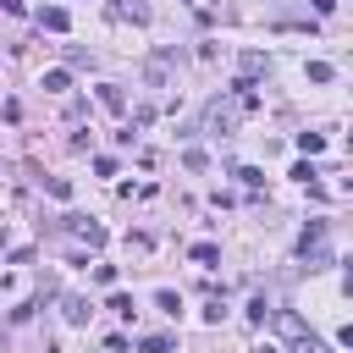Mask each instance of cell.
Here are the masks:
<instances>
[{
	"instance_id": "6da1fadb",
	"label": "cell",
	"mask_w": 353,
	"mask_h": 353,
	"mask_svg": "<svg viewBox=\"0 0 353 353\" xmlns=\"http://www.w3.org/2000/svg\"><path fill=\"white\" fill-rule=\"evenodd\" d=\"M237 110H243V105H210V127H215V132H226V127L237 121Z\"/></svg>"
},
{
	"instance_id": "7a4b0ae2",
	"label": "cell",
	"mask_w": 353,
	"mask_h": 353,
	"mask_svg": "<svg viewBox=\"0 0 353 353\" xmlns=\"http://www.w3.org/2000/svg\"><path fill=\"white\" fill-rule=\"evenodd\" d=\"M72 232H77V237H88L94 248L105 243V226H99V221H83V215H72Z\"/></svg>"
},
{
	"instance_id": "3957f363",
	"label": "cell",
	"mask_w": 353,
	"mask_h": 353,
	"mask_svg": "<svg viewBox=\"0 0 353 353\" xmlns=\"http://www.w3.org/2000/svg\"><path fill=\"white\" fill-rule=\"evenodd\" d=\"M39 28H50V33H66V11H61V6H44V11H39Z\"/></svg>"
},
{
	"instance_id": "277c9868",
	"label": "cell",
	"mask_w": 353,
	"mask_h": 353,
	"mask_svg": "<svg viewBox=\"0 0 353 353\" xmlns=\"http://www.w3.org/2000/svg\"><path fill=\"white\" fill-rule=\"evenodd\" d=\"M99 105H105V110H127V94H121L116 83H99Z\"/></svg>"
},
{
	"instance_id": "5b68a950",
	"label": "cell",
	"mask_w": 353,
	"mask_h": 353,
	"mask_svg": "<svg viewBox=\"0 0 353 353\" xmlns=\"http://www.w3.org/2000/svg\"><path fill=\"white\" fill-rule=\"evenodd\" d=\"M188 254H193V259H199V265H215V259H221V248H215V243H193V248H188Z\"/></svg>"
},
{
	"instance_id": "8992f818",
	"label": "cell",
	"mask_w": 353,
	"mask_h": 353,
	"mask_svg": "<svg viewBox=\"0 0 353 353\" xmlns=\"http://www.w3.org/2000/svg\"><path fill=\"white\" fill-rule=\"evenodd\" d=\"M110 309H116V314H121V320H132V314H138V303H132V298H127V292H110Z\"/></svg>"
},
{
	"instance_id": "52a82bcc",
	"label": "cell",
	"mask_w": 353,
	"mask_h": 353,
	"mask_svg": "<svg viewBox=\"0 0 353 353\" xmlns=\"http://www.w3.org/2000/svg\"><path fill=\"white\" fill-rule=\"evenodd\" d=\"M88 314H94V309H88V303H83V298H66V320H72V325H83V320H88Z\"/></svg>"
},
{
	"instance_id": "ba28073f",
	"label": "cell",
	"mask_w": 353,
	"mask_h": 353,
	"mask_svg": "<svg viewBox=\"0 0 353 353\" xmlns=\"http://www.w3.org/2000/svg\"><path fill=\"white\" fill-rule=\"evenodd\" d=\"M66 83H72V72H44V88L50 94H66Z\"/></svg>"
},
{
	"instance_id": "9c48e42d",
	"label": "cell",
	"mask_w": 353,
	"mask_h": 353,
	"mask_svg": "<svg viewBox=\"0 0 353 353\" xmlns=\"http://www.w3.org/2000/svg\"><path fill=\"white\" fill-rule=\"evenodd\" d=\"M298 149H303V154H320L325 138H320V132H298Z\"/></svg>"
},
{
	"instance_id": "30bf717a",
	"label": "cell",
	"mask_w": 353,
	"mask_h": 353,
	"mask_svg": "<svg viewBox=\"0 0 353 353\" xmlns=\"http://www.w3.org/2000/svg\"><path fill=\"white\" fill-rule=\"evenodd\" d=\"M154 303H160V309H165V314H176V309H182V298H176V292H171V287H165V292H154Z\"/></svg>"
},
{
	"instance_id": "8fae6325",
	"label": "cell",
	"mask_w": 353,
	"mask_h": 353,
	"mask_svg": "<svg viewBox=\"0 0 353 353\" xmlns=\"http://www.w3.org/2000/svg\"><path fill=\"white\" fill-rule=\"evenodd\" d=\"M309 83H331V66L325 61H309Z\"/></svg>"
},
{
	"instance_id": "7c38bea8",
	"label": "cell",
	"mask_w": 353,
	"mask_h": 353,
	"mask_svg": "<svg viewBox=\"0 0 353 353\" xmlns=\"http://www.w3.org/2000/svg\"><path fill=\"white\" fill-rule=\"evenodd\" d=\"M276 325H281L287 336H298V331H303V320H298V314H276Z\"/></svg>"
},
{
	"instance_id": "4fadbf2b",
	"label": "cell",
	"mask_w": 353,
	"mask_h": 353,
	"mask_svg": "<svg viewBox=\"0 0 353 353\" xmlns=\"http://www.w3.org/2000/svg\"><path fill=\"white\" fill-rule=\"evenodd\" d=\"M143 353H171V336H143Z\"/></svg>"
},
{
	"instance_id": "5bb4252c",
	"label": "cell",
	"mask_w": 353,
	"mask_h": 353,
	"mask_svg": "<svg viewBox=\"0 0 353 353\" xmlns=\"http://www.w3.org/2000/svg\"><path fill=\"white\" fill-rule=\"evenodd\" d=\"M292 353H325V342H320V336H303V342H298Z\"/></svg>"
},
{
	"instance_id": "9a60e30c",
	"label": "cell",
	"mask_w": 353,
	"mask_h": 353,
	"mask_svg": "<svg viewBox=\"0 0 353 353\" xmlns=\"http://www.w3.org/2000/svg\"><path fill=\"white\" fill-rule=\"evenodd\" d=\"M309 6H314L320 17H331V11H336V0H309Z\"/></svg>"
}]
</instances>
